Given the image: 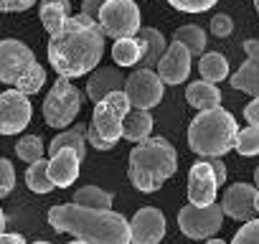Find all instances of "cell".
Returning a JSON list of instances; mask_svg holds the SVG:
<instances>
[{
	"label": "cell",
	"mask_w": 259,
	"mask_h": 244,
	"mask_svg": "<svg viewBox=\"0 0 259 244\" xmlns=\"http://www.w3.org/2000/svg\"><path fill=\"white\" fill-rule=\"evenodd\" d=\"M26 183H28V188L33 193H51L56 186L49 178V160H44V158L33 160L28 166V171H26Z\"/></svg>",
	"instance_id": "26"
},
{
	"label": "cell",
	"mask_w": 259,
	"mask_h": 244,
	"mask_svg": "<svg viewBox=\"0 0 259 244\" xmlns=\"http://www.w3.org/2000/svg\"><path fill=\"white\" fill-rule=\"evenodd\" d=\"M191 59H193L191 51L181 41H173L165 49L163 59L158 61L155 71L163 79V84H183L188 79V74H191Z\"/></svg>",
	"instance_id": "13"
},
{
	"label": "cell",
	"mask_w": 259,
	"mask_h": 244,
	"mask_svg": "<svg viewBox=\"0 0 259 244\" xmlns=\"http://www.w3.org/2000/svg\"><path fill=\"white\" fill-rule=\"evenodd\" d=\"M244 51H246V61L231 76V87L236 92L256 97L259 94V38H246L244 41Z\"/></svg>",
	"instance_id": "16"
},
{
	"label": "cell",
	"mask_w": 259,
	"mask_h": 244,
	"mask_svg": "<svg viewBox=\"0 0 259 244\" xmlns=\"http://www.w3.org/2000/svg\"><path fill=\"white\" fill-rule=\"evenodd\" d=\"M198 71H201V79H206V82H211V84H213V82H224V79L229 76V61H226L224 54L211 51V54H203V56H201Z\"/></svg>",
	"instance_id": "25"
},
{
	"label": "cell",
	"mask_w": 259,
	"mask_h": 244,
	"mask_svg": "<svg viewBox=\"0 0 259 244\" xmlns=\"http://www.w3.org/2000/svg\"><path fill=\"white\" fill-rule=\"evenodd\" d=\"M254 186H259V168L254 171Z\"/></svg>",
	"instance_id": "44"
},
{
	"label": "cell",
	"mask_w": 259,
	"mask_h": 244,
	"mask_svg": "<svg viewBox=\"0 0 259 244\" xmlns=\"http://www.w3.org/2000/svg\"><path fill=\"white\" fill-rule=\"evenodd\" d=\"M87 143H89V145H94L97 150H112V148H114V145H109L107 140H102V138H99V135H97L92 128L87 130Z\"/></svg>",
	"instance_id": "39"
},
{
	"label": "cell",
	"mask_w": 259,
	"mask_h": 244,
	"mask_svg": "<svg viewBox=\"0 0 259 244\" xmlns=\"http://www.w3.org/2000/svg\"><path fill=\"white\" fill-rule=\"evenodd\" d=\"M231 31H234V23H231V18H229V16H224V13L213 16V21H211V33H213V36L226 38Z\"/></svg>",
	"instance_id": "34"
},
{
	"label": "cell",
	"mask_w": 259,
	"mask_h": 244,
	"mask_svg": "<svg viewBox=\"0 0 259 244\" xmlns=\"http://www.w3.org/2000/svg\"><path fill=\"white\" fill-rule=\"evenodd\" d=\"M97 23L109 38H130L140 31V8L135 0H107L102 6Z\"/></svg>",
	"instance_id": "8"
},
{
	"label": "cell",
	"mask_w": 259,
	"mask_h": 244,
	"mask_svg": "<svg viewBox=\"0 0 259 244\" xmlns=\"http://www.w3.org/2000/svg\"><path fill=\"white\" fill-rule=\"evenodd\" d=\"M130 112V99L122 89L109 92L107 97H102L94 104V114H92V130L107 140L109 145H117V140L122 138V122L124 114Z\"/></svg>",
	"instance_id": "7"
},
{
	"label": "cell",
	"mask_w": 259,
	"mask_h": 244,
	"mask_svg": "<svg viewBox=\"0 0 259 244\" xmlns=\"http://www.w3.org/2000/svg\"><path fill=\"white\" fill-rule=\"evenodd\" d=\"M165 236V216L155 206L140 209L130 221V244H160Z\"/></svg>",
	"instance_id": "12"
},
{
	"label": "cell",
	"mask_w": 259,
	"mask_h": 244,
	"mask_svg": "<svg viewBox=\"0 0 259 244\" xmlns=\"http://www.w3.org/2000/svg\"><path fill=\"white\" fill-rule=\"evenodd\" d=\"M16 155L26 163H33V160L44 158V140L38 135H23L16 143Z\"/></svg>",
	"instance_id": "30"
},
{
	"label": "cell",
	"mask_w": 259,
	"mask_h": 244,
	"mask_svg": "<svg viewBox=\"0 0 259 244\" xmlns=\"http://www.w3.org/2000/svg\"><path fill=\"white\" fill-rule=\"evenodd\" d=\"M244 119L249 122V125H256L259 128V94L244 107Z\"/></svg>",
	"instance_id": "36"
},
{
	"label": "cell",
	"mask_w": 259,
	"mask_h": 244,
	"mask_svg": "<svg viewBox=\"0 0 259 244\" xmlns=\"http://www.w3.org/2000/svg\"><path fill=\"white\" fill-rule=\"evenodd\" d=\"M16 186V171L8 158H0V198H6Z\"/></svg>",
	"instance_id": "33"
},
{
	"label": "cell",
	"mask_w": 259,
	"mask_h": 244,
	"mask_svg": "<svg viewBox=\"0 0 259 244\" xmlns=\"http://www.w3.org/2000/svg\"><path fill=\"white\" fill-rule=\"evenodd\" d=\"M178 168V153L165 138H145L130 153L127 176L143 193L158 191Z\"/></svg>",
	"instance_id": "3"
},
{
	"label": "cell",
	"mask_w": 259,
	"mask_h": 244,
	"mask_svg": "<svg viewBox=\"0 0 259 244\" xmlns=\"http://www.w3.org/2000/svg\"><path fill=\"white\" fill-rule=\"evenodd\" d=\"M224 221V209L221 204H211V206H183L178 211V226L188 239H211Z\"/></svg>",
	"instance_id": "9"
},
{
	"label": "cell",
	"mask_w": 259,
	"mask_h": 244,
	"mask_svg": "<svg viewBox=\"0 0 259 244\" xmlns=\"http://www.w3.org/2000/svg\"><path fill=\"white\" fill-rule=\"evenodd\" d=\"M236 133H239L236 119L224 107L201 109L188 128V145L193 153L203 158H221L234 148Z\"/></svg>",
	"instance_id": "4"
},
{
	"label": "cell",
	"mask_w": 259,
	"mask_h": 244,
	"mask_svg": "<svg viewBox=\"0 0 259 244\" xmlns=\"http://www.w3.org/2000/svg\"><path fill=\"white\" fill-rule=\"evenodd\" d=\"M145 54V44L135 36L130 38H114V46H112V59L114 64L119 66H138L140 59Z\"/></svg>",
	"instance_id": "24"
},
{
	"label": "cell",
	"mask_w": 259,
	"mask_h": 244,
	"mask_svg": "<svg viewBox=\"0 0 259 244\" xmlns=\"http://www.w3.org/2000/svg\"><path fill=\"white\" fill-rule=\"evenodd\" d=\"M81 109V92L71 84V79L59 76L51 87V92L44 99V119L49 128L66 130L71 122L76 119Z\"/></svg>",
	"instance_id": "6"
},
{
	"label": "cell",
	"mask_w": 259,
	"mask_h": 244,
	"mask_svg": "<svg viewBox=\"0 0 259 244\" xmlns=\"http://www.w3.org/2000/svg\"><path fill=\"white\" fill-rule=\"evenodd\" d=\"M104 56V33L97 18L87 13L69 16L66 23L51 33L49 61L59 76L74 79L94 71Z\"/></svg>",
	"instance_id": "1"
},
{
	"label": "cell",
	"mask_w": 259,
	"mask_h": 244,
	"mask_svg": "<svg viewBox=\"0 0 259 244\" xmlns=\"http://www.w3.org/2000/svg\"><path fill=\"white\" fill-rule=\"evenodd\" d=\"M254 209H256V214H259V188H256V196H254Z\"/></svg>",
	"instance_id": "43"
},
{
	"label": "cell",
	"mask_w": 259,
	"mask_h": 244,
	"mask_svg": "<svg viewBox=\"0 0 259 244\" xmlns=\"http://www.w3.org/2000/svg\"><path fill=\"white\" fill-rule=\"evenodd\" d=\"M6 231V214H3V209H0V234Z\"/></svg>",
	"instance_id": "41"
},
{
	"label": "cell",
	"mask_w": 259,
	"mask_h": 244,
	"mask_svg": "<svg viewBox=\"0 0 259 244\" xmlns=\"http://www.w3.org/2000/svg\"><path fill=\"white\" fill-rule=\"evenodd\" d=\"M33 244H51V241H33Z\"/></svg>",
	"instance_id": "47"
},
{
	"label": "cell",
	"mask_w": 259,
	"mask_h": 244,
	"mask_svg": "<svg viewBox=\"0 0 259 244\" xmlns=\"http://www.w3.org/2000/svg\"><path fill=\"white\" fill-rule=\"evenodd\" d=\"M71 16V0H41L38 18L49 33H56Z\"/></svg>",
	"instance_id": "22"
},
{
	"label": "cell",
	"mask_w": 259,
	"mask_h": 244,
	"mask_svg": "<svg viewBox=\"0 0 259 244\" xmlns=\"http://www.w3.org/2000/svg\"><path fill=\"white\" fill-rule=\"evenodd\" d=\"M153 133V114L150 109H135L130 107V112L124 114L122 122V138L130 143H143L145 138H150Z\"/></svg>",
	"instance_id": "19"
},
{
	"label": "cell",
	"mask_w": 259,
	"mask_h": 244,
	"mask_svg": "<svg viewBox=\"0 0 259 244\" xmlns=\"http://www.w3.org/2000/svg\"><path fill=\"white\" fill-rule=\"evenodd\" d=\"M0 244H26L23 234H0Z\"/></svg>",
	"instance_id": "40"
},
{
	"label": "cell",
	"mask_w": 259,
	"mask_h": 244,
	"mask_svg": "<svg viewBox=\"0 0 259 244\" xmlns=\"http://www.w3.org/2000/svg\"><path fill=\"white\" fill-rule=\"evenodd\" d=\"M206 244H226V241H224V239H213V236H211V239H208Z\"/></svg>",
	"instance_id": "42"
},
{
	"label": "cell",
	"mask_w": 259,
	"mask_h": 244,
	"mask_svg": "<svg viewBox=\"0 0 259 244\" xmlns=\"http://www.w3.org/2000/svg\"><path fill=\"white\" fill-rule=\"evenodd\" d=\"M186 99H188V104H191L193 109L201 112V109L219 107L221 92H219V87H213L211 82L201 79V82H191V84L186 87Z\"/></svg>",
	"instance_id": "21"
},
{
	"label": "cell",
	"mask_w": 259,
	"mask_h": 244,
	"mask_svg": "<svg viewBox=\"0 0 259 244\" xmlns=\"http://www.w3.org/2000/svg\"><path fill=\"white\" fill-rule=\"evenodd\" d=\"M234 150L239 155H259V128L256 125H249L244 130L236 133V140H234Z\"/></svg>",
	"instance_id": "29"
},
{
	"label": "cell",
	"mask_w": 259,
	"mask_h": 244,
	"mask_svg": "<svg viewBox=\"0 0 259 244\" xmlns=\"http://www.w3.org/2000/svg\"><path fill=\"white\" fill-rule=\"evenodd\" d=\"M122 92L130 99V107L135 109H153L155 104L163 102V79L158 76L155 69H135L124 79Z\"/></svg>",
	"instance_id": "10"
},
{
	"label": "cell",
	"mask_w": 259,
	"mask_h": 244,
	"mask_svg": "<svg viewBox=\"0 0 259 244\" xmlns=\"http://www.w3.org/2000/svg\"><path fill=\"white\" fill-rule=\"evenodd\" d=\"M104 3H107V0H84V3H81V13H87V16L97 18Z\"/></svg>",
	"instance_id": "38"
},
{
	"label": "cell",
	"mask_w": 259,
	"mask_h": 244,
	"mask_svg": "<svg viewBox=\"0 0 259 244\" xmlns=\"http://www.w3.org/2000/svg\"><path fill=\"white\" fill-rule=\"evenodd\" d=\"M122 87H124V79L117 66H97L87 82V97L97 104L102 97H107L109 92H117Z\"/></svg>",
	"instance_id": "18"
},
{
	"label": "cell",
	"mask_w": 259,
	"mask_h": 244,
	"mask_svg": "<svg viewBox=\"0 0 259 244\" xmlns=\"http://www.w3.org/2000/svg\"><path fill=\"white\" fill-rule=\"evenodd\" d=\"M254 196H256V188L249 186V183H234L224 191V201H221V209L229 219L234 221H249L254 219L256 209H254Z\"/></svg>",
	"instance_id": "15"
},
{
	"label": "cell",
	"mask_w": 259,
	"mask_h": 244,
	"mask_svg": "<svg viewBox=\"0 0 259 244\" xmlns=\"http://www.w3.org/2000/svg\"><path fill=\"white\" fill-rule=\"evenodd\" d=\"M61 148L74 150V153L79 155V160H84V158H87V128H84V125H74L71 130L59 133V135L49 143V153H51V155L59 153Z\"/></svg>",
	"instance_id": "23"
},
{
	"label": "cell",
	"mask_w": 259,
	"mask_h": 244,
	"mask_svg": "<svg viewBox=\"0 0 259 244\" xmlns=\"http://www.w3.org/2000/svg\"><path fill=\"white\" fill-rule=\"evenodd\" d=\"M49 224L59 234H74L87 244H130V221L112 209H89L81 204H56L49 209Z\"/></svg>",
	"instance_id": "2"
},
{
	"label": "cell",
	"mask_w": 259,
	"mask_h": 244,
	"mask_svg": "<svg viewBox=\"0 0 259 244\" xmlns=\"http://www.w3.org/2000/svg\"><path fill=\"white\" fill-rule=\"evenodd\" d=\"M231 244H259V219L244 221V226L234 234Z\"/></svg>",
	"instance_id": "31"
},
{
	"label": "cell",
	"mask_w": 259,
	"mask_h": 244,
	"mask_svg": "<svg viewBox=\"0 0 259 244\" xmlns=\"http://www.w3.org/2000/svg\"><path fill=\"white\" fill-rule=\"evenodd\" d=\"M0 82L13 84L23 94H36L46 84V71L23 41L3 38L0 41Z\"/></svg>",
	"instance_id": "5"
},
{
	"label": "cell",
	"mask_w": 259,
	"mask_h": 244,
	"mask_svg": "<svg viewBox=\"0 0 259 244\" xmlns=\"http://www.w3.org/2000/svg\"><path fill=\"white\" fill-rule=\"evenodd\" d=\"M79 166H81L79 155L74 150H69V148H61L49 160V178H51V183L56 188L71 186L76 181V176H79Z\"/></svg>",
	"instance_id": "17"
},
{
	"label": "cell",
	"mask_w": 259,
	"mask_h": 244,
	"mask_svg": "<svg viewBox=\"0 0 259 244\" xmlns=\"http://www.w3.org/2000/svg\"><path fill=\"white\" fill-rule=\"evenodd\" d=\"M71 244H87V241H81V239H76V241H71Z\"/></svg>",
	"instance_id": "46"
},
{
	"label": "cell",
	"mask_w": 259,
	"mask_h": 244,
	"mask_svg": "<svg viewBox=\"0 0 259 244\" xmlns=\"http://www.w3.org/2000/svg\"><path fill=\"white\" fill-rule=\"evenodd\" d=\"M38 0H0V13H21L28 11Z\"/></svg>",
	"instance_id": "35"
},
{
	"label": "cell",
	"mask_w": 259,
	"mask_h": 244,
	"mask_svg": "<svg viewBox=\"0 0 259 244\" xmlns=\"http://www.w3.org/2000/svg\"><path fill=\"white\" fill-rule=\"evenodd\" d=\"M33 117V107L28 94L21 89H8L0 94V135H16L28 128Z\"/></svg>",
	"instance_id": "11"
},
{
	"label": "cell",
	"mask_w": 259,
	"mask_h": 244,
	"mask_svg": "<svg viewBox=\"0 0 259 244\" xmlns=\"http://www.w3.org/2000/svg\"><path fill=\"white\" fill-rule=\"evenodd\" d=\"M216 191H219V183H216V176H213L208 160L193 163L191 173H188V204L211 206L216 201Z\"/></svg>",
	"instance_id": "14"
},
{
	"label": "cell",
	"mask_w": 259,
	"mask_h": 244,
	"mask_svg": "<svg viewBox=\"0 0 259 244\" xmlns=\"http://www.w3.org/2000/svg\"><path fill=\"white\" fill-rule=\"evenodd\" d=\"M173 41H181L191 51V56H203V49L208 44L206 31L201 26H183V28H178L176 36H173Z\"/></svg>",
	"instance_id": "27"
},
{
	"label": "cell",
	"mask_w": 259,
	"mask_h": 244,
	"mask_svg": "<svg viewBox=\"0 0 259 244\" xmlns=\"http://www.w3.org/2000/svg\"><path fill=\"white\" fill-rule=\"evenodd\" d=\"M208 166H211V171H213V176H216V183L224 186V183H226V166H224V160H221V158H211Z\"/></svg>",
	"instance_id": "37"
},
{
	"label": "cell",
	"mask_w": 259,
	"mask_h": 244,
	"mask_svg": "<svg viewBox=\"0 0 259 244\" xmlns=\"http://www.w3.org/2000/svg\"><path fill=\"white\" fill-rule=\"evenodd\" d=\"M74 204L89 206V209H109L112 206V193L102 191L99 186H81L74 193Z\"/></svg>",
	"instance_id": "28"
},
{
	"label": "cell",
	"mask_w": 259,
	"mask_h": 244,
	"mask_svg": "<svg viewBox=\"0 0 259 244\" xmlns=\"http://www.w3.org/2000/svg\"><path fill=\"white\" fill-rule=\"evenodd\" d=\"M254 8H256V13H259V0H254Z\"/></svg>",
	"instance_id": "45"
},
{
	"label": "cell",
	"mask_w": 259,
	"mask_h": 244,
	"mask_svg": "<svg viewBox=\"0 0 259 244\" xmlns=\"http://www.w3.org/2000/svg\"><path fill=\"white\" fill-rule=\"evenodd\" d=\"M170 3L176 11H183V13H203V11H211L219 0H165Z\"/></svg>",
	"instance_id": "32"
},
{
	"label": "cell",
	"mask_w": 259,
	"mask_h": 244,
	"mask_svg": "<svg viewBox=\"0 0 259 244\" xmlns=\"http://www.w3.org/2000/svg\"><path fill=\"white\" fill-rule=\"evenodd\" d=\"M138 38L145 44V54H143V59H140V66H143V69H155L158 61L163 59L165 49H168L165 36H163L160 31H155V28H140V31H138Z\"/></svg>",
	"instance_id": "20"
}]
</instances>
